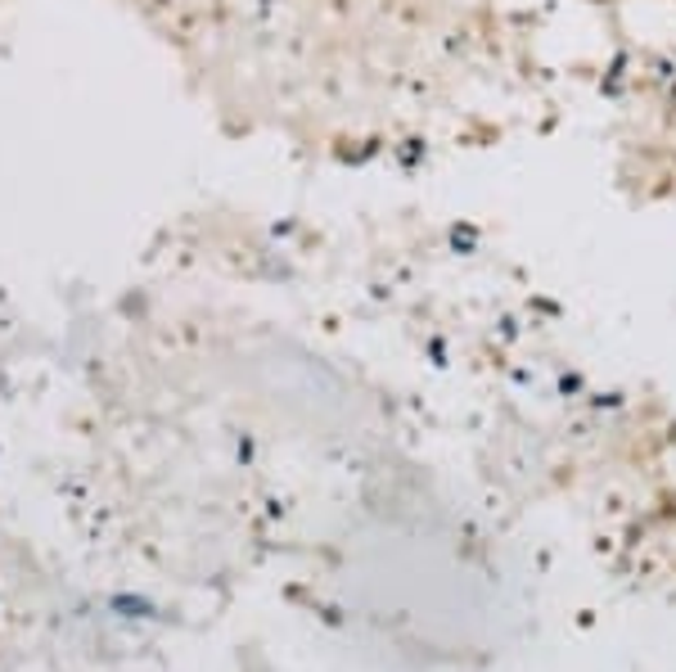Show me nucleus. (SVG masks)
I'll list each match as a JSON object with an SVG mask.
<instances>
[]
</instances>
